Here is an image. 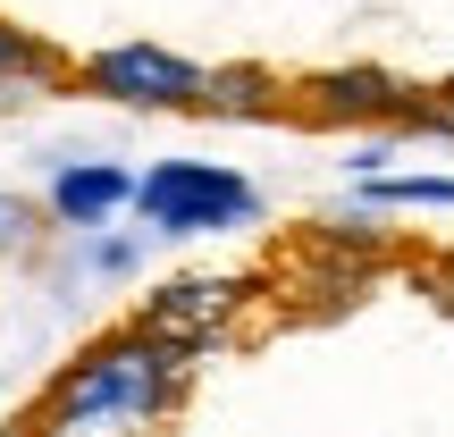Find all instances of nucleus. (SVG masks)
I'll use <instances>...</instances> for the list:
<instances>
[{
	"label": "nucleus",
	"mask_w": 454,
	"mask_h": 437,
	"mask_svg": "<svg viewBox=\"0 0 454 437\" xmlns=\"http://www.w3.org/2000/svg\"><path fill=\"white\" fill-rule=\"evenodd\" d=\"M194 371H202V354H185L177 337H160L144 320H118L101 337H84L34 387L26 421L43 437H160L194 404Z\"/></svg>",
	"instance_id": "nucleus-1"
},
{
	"label": "nucleus",
	"mask_w": 454,
	"mask_h": 437,
	"mask_svg": "<svg viewBox=\"0 0 454 437\" xmlns=\"http://www.w3.org/2000/svg\"><path fill=\"white\" fill-rule=\"evenodd\" d=\"M135 219L144 236H227L261 219V185L227 160H152L135 177Z\"/></svg>",
	"instance_id": "nucleus-2"
},
{
	"label": "nucleus",
	"mask_w": 454,
	"mask_h": 437,
	"mask_svg": "<svg viewBox=\"0 0 454 437\" xmlns=\"http://www.w3.org/2000/svg\"><path fill=\"white\" fill-rule=\"evenodd\" d=\"M202 84H211V67L185 59V51L168 43H101L76 59V93L110 101V110H144V118H202Z\"/></svg>",
	"instance_id": "nucleus-3"
},
{
	"label": "nucleus",
	"mask_w": 454,
	"mask_h": 437,
	"mask_svg": "<svg viewBox=\"0 0 454 437\" xmlns=\"http://www.w3.org/2000/svg\"><path fill=\"white\" fill-rule=\"evenodd\" d=\"M404 110H412V76H395L379 59L294 76V127H320V135H395Z\"/></svg>",
	"instance_id": "nucleus-4"
},
{
	"label": "nucleus",
	"mask_w": 454,
	"mask_h": 437,
	"mask_svg": "<svg viewBox=\"0 0 454 437\" xmlns=\"http://www.w3.org/2000/svg\"><path fill=\"white\" fill-rule=\"evenodd\" d=\"M244 303H253V286H244V277H168L160 294H144V303H135V320L160 328V337H177L185 354H211L227 328H236Z\"/></svg>",
	"instance_id": "nucleus-5"
},
{
	"label": "nucleus",
	"mask_w": 454,
	"mask_h": 437,
	"mask_svg": "<svg viewBox=\"0 0 454 437\" xmlns=\"http://www.w3.org/2000/svg\"><path fill=\"white\" fill-rule=\"evenodd\" d=\"M43 202H51V219H59L67 236H93V227H110L118 211H135V168H118V160H59L51 185H43Z\"/></svg>",
	"instance_id": "nucleus-6"
},
{
	"label": "nucleus",
	"mask_w": 454,
	"mask_h": 437,
	"mask_svg": "<svg viewBox=\"0 0 454 437\" xmlns=\"http://www.w3.org/2000/svg\"><path fill=\"white\" fill-rule=\"evenodd\" d=\"M202 118H219V127H278V118H294V76H278L261 59H219L211 84H202Z\"/></svg>",
	"instance_id": "nucleus-7"
},
{
	"label": "nucleus",
	"mask_w": 454,
	"mask_h": 437,
	"mask_svg": "<svg viewBox=\"0 0 454 437\" xmlns=\"http://www.w3.org/2000/svg\"><path fill=\"white\" fill-rule=\"evenodd\" d=\"M0 93H9V101H34V93H76V59H67L51 34L9 26V17H0Z\"/></svg>",
	"instance_id": "nucleus-8"
},
{
	"label": "nucleus",
	"mask_w": 454,
	"mask_h": 437,
	"mask_svg": "<svg viewBox=\"0 0 454 437\" xmlns=\"http://www.w3.org/2000/svg\"><path fill=\"white\" fill-rule=\"evenodd\" d=\"M362 202H379V211H454V177H438V168H371Z\"/></svg>",
	"instance_id": "nucleus-9"
},
{
	"label": "nucleus",
	"mask_w": 454,
	"mask_h": 437,
	"mask_svg": "<svg viewBox=\"0 0 454 437\" xmlns=\"http://www.w3.org/2000/svg\"><path fill=\"white\" fill-rule=\"evenodd\" d=\"M51 236H59L51 202H26V194H9V185H0V261H34Z\"/></svg>",
	"instance_id": "nucleus-10"
},
{
	"label": "nucleus",
	"mask_w": 454,
	"mask_h": 437,
	"mask_svg": "<svg viewBox=\"0 0 454 437\" xmlns=\"http://www.w3.org/2000/svg\"><path fill=\"white\" fill-rule=\"evenodd\" d=\"M395 135H421V144H454V84H412V110Z\"/></svg>",
	"instance_id": "nucleus-11"
},
{
	"label": "nucleus",
	"mask_w": 454,
	"mask_h": 437,
	"mask_svg": "<svg viewBox=\"0 0 454 437\" xmlns=\"http://www.w3.org/2000/svg\"><path fill=\"white\" fill-rule=\"evenodd\" d=\"M412 286H421V303L438 320H454V253H421L412 261Z\"/></svg>",
	"instance_id": "nucleus-12"
},
{
	"label": "nucleus",
	"mask_w": 454,
	"mask_h": 437,
	"mask_svg": "<svg viewBox=\"0 0 454 437\" xmlns=\"http://www.w3.org/2000/svg\"><path fill=\"white\" fill-rule=\"evenodd\" d=\"M135 261H144V236H84V269H101V277H127Z\"/></svg>",
	"instance_id": "nucleus-13"
},
{
	"label": "nucleus",
	"mask_w": 454,
	"mask_h": 437,
	"mask_svg": "<svg viewBox=\"0 0 454 437\" xmlns=\"http://www.w3.org/2000/svg\"><path fill=\"white\" fill-rule=\"evenodd\" d=\"M0 437H43V429H34L26 412H17V421H0Z\"/></svg>",
	"instance_id": "nucleus-14"
}]
</instances>
